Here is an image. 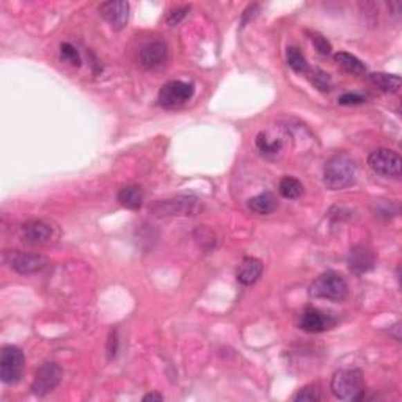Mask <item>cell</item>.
I'll use <instances>...</instances> for the list:
<instances>
[{"mask_svg": "<svg viewBox=\"0 0 402 402\" xmlns=\"http://www.w3.org/2000/svg\"><path fill=\"white\" fill-rule=\"evenodd\" d=\"M63 369L57 363H44L35 374L32 392L37 396H46L60 385Z\"/></svg>", "mask_w": 402, "mask_h": 402, "instance_id": "9", "label": "cell"}, {"mask_svg": "<svg viewBox=\"0 0 402 402\" xmlns=\"http://www.w3.org/2000/svg\"><path fill=\"white\" fill-rule=\"evenodd\" d=\"M320 399H322V388H320L319 383L305 385L294 396L295 402H319Z\"/></svg>", "mask_w": 402, "mask_h": 402, "instance_id": "23", "label": "cell"}, {"mask_svg": "<svg viewBox=\"0 0 402 402\" xmlns=\"http://www.w3.org/2000/svg\"><path fill=\"white\" fill-rule=\"evenodd\" d=\"M338 102H340L341 106H355V104L365 102V98L361 95H357V93H347V95H342L338 99Z\"/></svg>", "mask_w": 402, "mask_h": 402, "instance_id": "28", "label": "cell"}, {"mask_svg": "<svg viewBox=\"0 0 402 402\" xmlns=\"http://www.w3.org/2000/svg\"><path fill=\"white\" fill-rule=\"evenodd\" d=\"M129 3L125 0H112L99 5V15L106 19L113 30L125 28L129 21Z\"/></svg>", "mask_w": 402, "mask_h": 402, "instance_id": "12", "label": "cell"}, {"mask_svg": "<svg viewBox=\"0 0 402 402\" xmlns=\"http://www.w3.org/2000/svg\"><path fill=\"white\" fill-rule=\"evenodd\" d=\"M401 156L392 149L378 148L368 157V165L372 172L383 178L399 179L401 176Z\"/></svg>", "mask_w": 402, "mask_h": 402, "instance_id": "7", "label": "cell"}, {"mask_svg": "<svg viewBox=\"0 0 402 402\" xmlns=\"http://www.w3.org/2000/svg\"><path fill=\"white\" fill-rule=\"evenodd\" d=\"M369 80L377 86L378 90H382L385 93H398L401 89V77L394 74L372 73L369 74Z\"/></svg>", "mask_w": 402, "mask_h": 402, "instance_id": "19", "label": "cell"}, {"mask_svg": "<svg viewBox=\"0 0 402 402\" xmlns=\"http://www.w3.org/2000/svg\"><path fill=\"white\" fill-rule=\"evenodd\" d=\"M336 324V318L334 314L325 313L319 308L308 307L300 316V329L308 331V334H322L325 330L334 329Z\"/></svg>", "mask_w": 402, "mask_h": 402, "instance_id": "10", "label": "cell"}, {"mask_svg": "<svg viewBox=\"0 0 402 402\" xmlns=\"http://www.w3.org/2000/svg\"><path fill=\"white\" fill-rule=\"evenodd\" d=\"M291 136L286 127L273 125L256 136L255 145L258 153L267 161H280L289 147Z\"/></svg>", "mask_w": 402, "mask_h": 402, "instance_id": "2", "label": "cell"}, {"mask_svg": "<svg viewBox=\"0 0 402 402\" xmlns=\"http://www.w3.org/2000/svg\"><path fill=\"white\" fill-rule=\"evenodd\" d=\"M26 358L24 354L17 346L8 345L2 347L0 352V378L7 385H13L21 381L24 372Z\"/></svg>", "mask_w": 402, "mask_h": 402, "instance_id": "5", "label": "cell"}, {"mask_svg": "<svg viewBox=\"0 0 402 402\" xmlns=\"http://www.w3.org/2000/svg\"><path fill=\"white\" fill-rule=\"evenodd\" d=\"M168 60V48L165 43L153 42L148 43L140 51V63L147 69H156L165 65Z\"/></svg>", "mask_w": 402, "mask_h": 402, "instance_id": "14", "label": "cell"}, {"mask_svg": "<svg viewBox=\"0 0 402 402\" xmlns=\"http://www.w3.org/2000/svg\"><path fill=\"white\" fill-rule=\"evenodd\" d=\"M331 393L341 401H358L365 393L363 374L358 369H340L331 377Z\"/></svg>", "mask_w": 402, "mask_h": 402, "instance_id": "3", "label": "cell"}, {"mask_svg": "<svg viewBox=\"0 0 402 402\" xmlns=\"http://www.w3.org/2000/svg\"><path fill=\"white\" fill-rule=\"evenodd\" d=\"M335 62L341 68H345L347 73H352V74H357V75H361V74L366 73V66L363 65V63H361V60H358V58L355 55L349 54V52H336Z\"/></svg>", "mask_w": 402, "mask_h": 402, "instance_id": "20", "label": "cell"}, {"mask_svg": "<svg viewBox=\"0 0 402 402\" xmlns=\"http://www.w3.org/2000/svg\"><path fill=\"white\" fill-rule=\"evenodd\" d=\"M200 200L194 197H176L156 201L149 211L157 217H170V215H194L200 211Z\"/></svg>", "mask_w": 402, "mask_h": 402, "instance_id": "6", "label": "cell"}, {"mask_svg": "<svg viewBox=\"0 0 402 402\" xmlns=\"http://www.w3.org/2000/svg\"><path fill=\"white\" fill-rule=\"evenodd\" d=\"M310 39L311 43L314 44V48L318 49V52L320 55H329L331 52V44L327 42V38H324L322 35L318 33V32H313L310 33Z\"/></svg>", "mask_w": 402, "mask_h": 402, "instance_id": "26", "label": "cell"}, {"mask_svg": "<svg viewBox=\"0 0 402 402\" xmlns=\"http://www.w3.org/2000/svg\"><path fill=\"white\" fill-rule=\"evenodd\" d=\"M189 10H190V7H188V5H185V7H176V8H173L170 13L167 15V22L170 26H176V24H179L181 21L184 19L185 16H188V13H189Z\"/></svg>", "mask_w": 402, "mask_h": 402, "instance_id": "27", "label": "cell"}, {"mask_svg": "<svg viewBox=\"0 0 402 402\" xmlns=\"http://www.w3.org/2000/svg\"><path fill=\"white\" fill-rule=\"evenodd\" d=\"M21 237L28 246H44L51 241L52 228L42 220H32L22 225Z\"/></svg>", "mask_w": 402, "mask_h": 402, "instance_id": "13", "label": "cell"}, {"mask_svg": "<svg viewBox=\"0 0 402 402\" xmlns=\"http://www.w3.org/2000/svg\"><path fill=\"white\" fill-rule=\"evenodd\" d=\"M143 198H145L143 190L137 184L125 185V188L118 192L120 205L125 206L126 209H131V211H137V209L142 208Z\"/></svg>", "mask_w": 402, "mask_h": 402, "instance_id": "17", "label": "cell"}, {"mask_svg": "<svg viewBox=\"0 0 402 402\" xmlns=\"http://www.w3.org/2000/svg\"><path fill=\"white\" fill-rule=\"evenodd\" d=\"M277 206L278 205H277L275 197H273V194H271V192H263V194L256 195L248 200V208L252 209L255 214H259V215L272 214L277 209Z\"/></svg>", "mask_w": 402, "mask_h": 402, "instance_id": "18", "label": "cell"}, {"mask_svg": "<svg viewBox=\"0 0 402 402\" xmlns=\"http://www.w3.org/2000/svg\"><path fill=\"white\" fill-rule=\"evenodd\" d=\"M347 263H349V269H351V272L357 273V275H361V273L369 272L372 267H374L376 256L368 247L357 246L349 252Z\"/></svg>", "mask_w": 402, "mask_h": 402, "instance_id": "15", "label": "cell"}, {"mask_svg": "<svg viewBox=\"0 0 402 402\" xmlns=\"http://www.w3.org/2000/svg\"><path fill=\"white\" fill-rule=\"evenodd\" d=\"M278 192H280V195L288 198V200H294V198H299L302 194H304V184H302L297 178L284 176L282 178V181H280Z\"/></svg>", "mask_w": 402, "mask_h": 402, "instance_id": "21", "label": "cell"}, {"mask_svg": "<svg viewBox=\"0 0 402 402\" xmlns=\"http://www.w3.org/2000/svg\"><path fill=\"white\" fill-rule=\"evenodd\" d=\"M263 269H264L263 263H261L259 259L252 258V256L244 258L237 269V282L244 284V286H250V284L258 282L261 273H263Z\"/></svg>", "mask_w": 402, "mask_h": 402, "instance_id": "16", "label": "cell"}, {"mask_svg": "<svg viewBox=\"0 0 402 402\" xmlns=\"http://www.w3.org/2000/svg\"><path fill=\"white\" fill-rule=\"evenodd\" d=\"M60 55L63 60L68 62L69 65H73V66H80V63H82V58H80L77 49L69 43H63L60 46Z\"/></svg>", "mask_w": 402, "mask_h": 402, "instance_id": "25", "label": "cell"}, {"mask_svg": "<svg viewBox=\"0 0 402 402\" xmlns=\"http://www.w3.org/2000/svg\"><path fill=\"white\" fill-rule=\"evenodd\" d=\"M7 263L13 271L21 275H30L43 271L48 266V259L42 255H32L24 252H11L7 256Z\"/></svg>", "mask_w": 402, "mask_h": 402, "instance_id": "11", "label": "cell"}, {"mask_svg": "<svg viewBox=\"0 0 402 402\" xmlns=\"http://www.w3.org/2000/svg\"><path fill=\"white\" fill-rule=\"evenodd\" d=\"M308 77H310L311 84L316 86L318 90L320 91H329L330 86H331V79L327 73H324L322 69H310V71L307 73Z\"/></svg>", "mask_w": 402, "mask_h": 402, "instance_id": "24", "label": "cell"}, {"mask_svg": "<svg viewBox=\"0 0 402 402\" xmlns=\"http://www.w3.org/2000/svg\"><path fill=\"white\" fill-rule=\"evenodd\" d=\"M357 178V164L351 154L340 151L325 162L324 184L330 190H342L351 188Z\"/></svg>", "mask_w": 402, "mask_h": 402, "instance_id": "1", "label": "cell"}, {"mask_svg": "<svg viewBox=\"0 0 402 402\" xmlns=\"http://www.w3.org/2000/svg\"><path fill=\"white\" fill-rule=\"evenodd\" d=\"M194 85L183 80H170L159 91V104L165 109H176L190 101L194 96Z\"/></svg>", "mask_w": 402, "mask_h": 402, "instance_id": "8", "label": "cell"}, {"mask_svg": "<svg viewBox=\"0 0 402 402\" xmlns=\"http://www.w3.org/2000/svg\"><path fill=\"white\" fill-rule=\"evenodd\" d=\"M109 355H110V358L115 357V354H116V345H118V340H116V331H112L110 334V338H109Z\"/></svg>", "mask_w": 402, "mask_h": 402, "instance_id": "29", "label": "cell"}, {"mask_svg": "<svg viewBox=\"0 0 402 402\" xmlns=\"http://www.w3.org/2000/svg\"><path fill=\"white\" fill-rule=\"evenodd\" d=\"M149 401L161 402V401H164V396L159 394V393H148V394H145L143 396V402H149Z\"/></svg>", "mask_w": 402, "mask_h": 402, "instance_id": "30", "label": "cell"}, {"mask_svg": "<svg viewBox=\"0 0 402 402\" xmlns=\"http://www.w3.org/2000/svg\"><path fill=\"white\" fill-rule=\"evenodd\" d=\"M286 62L288 65L299 74H307L310 71V65H308L307 58L297 46H291L286 49Z\"/></svg>", "mask_w": 402, "mask_h": 402, "instance_id": "22", "label": "cell"}, {"mask_svg": "<svg viewBox=\"0 0 402 402\" xmlns=\"http://www.w3.org/2000/svg\"><path fill=\"white\" fill-rule=\"evenodd\" d=\"M310 295L314 299L341 302L347 297V283L340 273L334 271L324 272L311 283Z\"/></svg>", "mask_w": 402, "mask_h": 402, "instance_id": "4", "label": "cell"}]
</instances>
